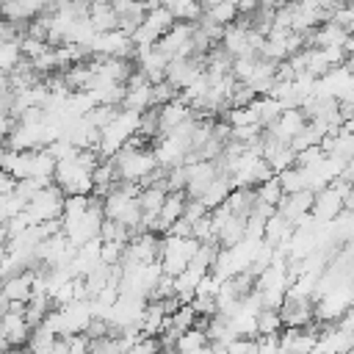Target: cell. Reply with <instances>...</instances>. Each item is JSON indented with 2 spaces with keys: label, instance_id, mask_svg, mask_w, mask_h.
<instances>
[{
  "label": "cell",
  "instance_id": "cell-1",
  "mask_svg": "<svg viewBox=\"0 0 354 354\" xmlns=\"http://www.w3.org/2000/svg\"><path fill=\"white\" fill-rule=\"evenodd\" d=\"M138 124H141V113H133V111H119V116L100 130V147L97 152L102 158H116L136 136H138Z\"/></svg>",
  "mask_w": 354,
  "mask_h": 354
},
{
  "label": "cell",
  "instance_id": "cell-2",
  "mask_svg": "<svg viewBox=\"0 0 354 354\" xmlns=\"http://www.w3.org/2000/svg\"><path fill=\"white\" fill-rule=\"evenodd\" d=\"M113 166H116V177L122 183H147L155 171H158V160H155V152L152 149H136V147H124L116 158H111Z\"/></svg>",
  "mask_w": 354,
  "mask_h": 354
},
{
  "label": "cell",
  "instance_id": "cell-3",
  "mask_svg": "<svg viewBox=\"0 0 354 354\" xmlns=\"http://www.w3.org/2000/svg\"><path fill=\"white\" fill-rule=\"evenodd\" d=\"M199 246L202 243L196 238H171V235H166L160 241V268H163V274L180 277L191 266V260L196 257Z\"/></svg>",
  "mask_w": 354,
  "mask_h": 354
},
{
  "label": "cell",
  "instance_id": "cell-4",
  "mask_svg": "<svg viewBox=\"0 0 354 354\" xmlns=\"http://www.w3.org/2000/svg\"><path fill=\"white\" fill-rule=\"evenodd\" d=\"M64 191L55 185V183H50L47 188H41L30 202H28V207H25V216H28V221H30V227H36V224H47V221H58L61 216H64Z\"/></svg>",
  "mask_w": 354,
  "mask_h": 354
},
{
  "label": "cell",
  "instance_id": "cell-5",
  "mask_svg": "<svg viewBox=\"0 0 354 354\" xmlns=\"http://www.w3.org/2000/svg\"><path fill=\"white\" fill-rule=\"evenodd\" d=\"M133 39L124 30H111V33H97L94 44H91V55L94 58H127L133 61Z\"/></svg>",
  "mask_w": 354,
  "mask_h": 354
},
{
  "label": "cell",
  "instance_id": "cell-6",
  "mask_svg": "<svg viewBox=\"0 0 354 354\" xmlns=\"http://www.w3.org/2000/svg\"><path fill=\"white\" fill-rule=\"evenodd\" d=\"M152 152H155L158 166L169 171V169L185 166V160H188V155H191V141L177 138V136H160Z\"/></svg>",
  "mask_w": 354,
  "mask_h": 354
},
{
  "label": "cell",
  "instance_id": "cell-7",
  "mask_svg": "<svg viewBox=\"0 0 354 354\" xmlns=\"http://www.w3.org/2000/svg\"><path fill=\"white\" fill-rule=\"evenodd\" d=\"M205 75V58H174L166 69V83L177 91H185L191 83H196Z\"/></svg>",
  "mask_w": 354,
  "mask_h": 354
},
{
  "label": "cell",
  "instance_id": "cell-8",
  "mask_svg": "<svg viewBox=\"0 0 354 354\" xmlns=\"http://www.w3.org/2000/svg\"><path fill=\"white\" fill-rule=\"evenodd\" d=\"M307 116H304V111L301 108H290V111H282V116L274 122V124H268L266 130V136L268 138H274V141H279V144H285V147H290V141L299 136V133H304V127H307Z\"/></svg>",
  "mask_w": 354,
  "mask_h": 354
},
{
  "label": "cell",
  "instance_id": "cell-9",
  "mask_svg": "<svg viewBox=\"0 0 354 354\" xmlns=\"http://www.w3.org/2000/svg\"><path fill=\"white\" fill-rule=\"evenodd\" d=\"M216 177H218L216 160H191V163H185V196L199 199Z\"/></svg>",
  "mask_w": 354,
  "mask_h": 354
},
{
  "label": "cell",
  "instance_id": "cell-10",
  "mask_svg": "<svg viewBox=\"0 0 354 354\" xmlns=\"http://www.w3.org/2000/svg\"><path fill=\"white\" fill-rule=\"evenodd\" d=\"M160 260V238L155 232H136L130 241H127V249H124V260L122 263H158Z\"/></svg>",
  "mask_w": 354,
  "mask_h": 354
},
{
  "label": "cell",
  "instance_id": "cell-11",
  "mask_svg": "<svg viewBox=\"0 0 354 354\" xmlns=\"http://www.w3.org/2000/svg\"><path fill=\"white\" fill-rule=\"evenodd\" d=\"M282 324L288 329H307L310 318L315 315V301L313 299H299V296H285V304L279 310Z\"/></svg>",
  "mask_w": 354,
  "mask_h": 354
},
{
  "label": "cell",
  "instance_id": "cell-12",
  "mask_svg": "<svg viewBox=\"0 0 354 354\" xmlns=\"http://www.w3.org/2000/svg\"><path fill=\"white\" fill-rule=\"evenodd\" d=\"M310 213H313V218H315L318 224L335 221V218L343 213V194H340L335 185L318 191L315 199H313V210H310Z\"/></svg>",
  "mask_w": 354,
  "mask_h": 354
},
{
  "label": "cell",
  "instance_id": "cell-13",
  "mask_svg": "<svg viewBox=\"0 0 354 354\" xmlns=\"http://www.w3.org/2000/svg\"><path fill=\"white\" fill-rule=\"evenodd\" d=\"M44 3H33V0H17V3H0V19L19 28L30 19H39L44 14Z\"/></svg>",
  "mask_w": 354,
  "mask_h": 354
},
{
  "label": "cell",
  "instance_id": "cell-14",
  "mask_svg": "<svg viewBox=\"0 0 354 354\" xmlns=\"http://www.w3.org/2000/svg\"><path fill=\"white\" fill-rule=\"evenodd\" d=\"M188 119H194V111L177 97L174 102L158 108V136H171L180 124H185Z\"/></svg>",
  "mask_w": 354,
  "mask_h": 354
},
{
  "label": "cell",
  "instance_id": "cell-15",
  "mask_svg": "<svg viewBox=\"0 0 354 354\" xmlns=\"http://www.w3.org/2000/svg\"><path fill=\"white\" fill-rule=\"evenodd\" d=\"M318 343V332L307 329H288L285 335H279V351L282 354H313Z\"/></svg>",
  "mask_w": 354,
  "mask_h": 354
},
{
  "label": "cell",
  "instance_id": "cell-16",
  "mask_svg": "<svg viewBox=\"0 0 354 354\" xmlns=\"http://www.w3.org/2000/svg\"><path fill=\"white\" fill-rule=\"evenodd\" d=\"M221 50L235 61L241 55H254L252 47H249V25H230L224 28V36H221Z\"/></svg>",
  "mask_w": 354,
  "mask_h": 354
},
{
  "label": "cell",
  "instance_id": "cell-17",
  "mask_svg": "<svg viewBox=\"0 0 354 354\" xmlns=\"http://www.w3.org/2000/svg\"><path fill=\"white\" fill-rule=\"evenodd\" d=\"M185 202H188L185 191H180V194H169V196H166V202H163V207H160V213H158L155 235H158V232H169V230L183 218V213H185Z\"/></svg>",
  "mask_w": 354,
  "mask_h": 354
},
{
  "label": "cell",
  "instance_id": "cell-18",
  "mask_svg": "<svg viewBox=\"0 0 354 354\" xmlns=\"http://www.w3.org/2000/svg\"><path fill=\"white\" fill-rule=\"evenodd\" d=\"M238 19V3L230 0H216V3H205L202 6V22L216 25V28H230Z\"/></svg>",
  "mask_w": 354,
  "mask_h": 354
},
{
  "label": "cell",
  "instance_id": "cell-19",
  "mask_svg": "<svg viewBox=\"0 0 354 354\" xmlns=\"http://www.w3.org/2000/svg\"><path fill=\"white\" fill-rule=\"evenodd\" d=\"M313 199H315V194H313V191H299V194H290V196H285V199L279 202L277 213H279L285 221L296 224L301 216H307V213L313 210Z\"/></svg>",
  "mask_w": 354,
  "mask_h": 354
},
{
  "label": "cell",
  "instance_id": "cell-20",
  "mask_svg": "<svg viewBox=\"0 0 354 354\" xmlns=\"http://www.w3.org/2000/svg\"><path fill=\"white\" fill-rule=\"evenodd\" d=\"M0 332L6 335L8 346L17 348V346L28 343V337H30V324L25 321V313H11V310H8V313L0 318Z\"/></svg>",
  "mask_w": 354,
  "mask_h": 354
},
{
  "label": "cell",
  "instance_id": "cell-21",
  "mask_svg": "<svg viewBox=\"0 0 354 354\" xmlns=\"http://www.w3.org/2000/svg\"><path fill=\"white\" fill-rule=\"evenodd\" d=\"M235 191V183H232V177H227V174H218L210 185H207V191L199 196V202L207 207V210H216V207H221L227 199H230V194Z\"/></svg>",
  "mask_w": 354,
  "mask_h": 354
},
{
  "label": "cell",
  "instance_id": "cell-22",
  "mask_svg": "<svg viewBox=\"0 0 354 354\" xmlns=\"http://www.w3.org/2000/svg\"><path fill=\"white\" fill-rule=\"evenodd\" d=\"M88 19L97 33H111L119 28V17L113 11V3H88Z\"/></svg>",
  "mask_w": 354,
  "mask_h": 354
},
{
  "label": "cell",
  "instance_id": "cell-23",
  "mask_svg": "<svg viewBox=\"0 0 354 354\" xmlns=\"http://www.w3.org/2000/svg\"><path fill=\"white\" fill-rule=\"evenodd\" d=\"M144 25L152 30V33H158V36H166L177 22H174V17L169 14V8L166 6H160V3H147V17H144Z\"/></svg>",
  "mask_w": 354,
  "mask_h": 354
},
{
  "label": "cell",
  "instance_id": "cell-24",
  "mask_svg": "<svg viewBox=\"0 0 354 354\" xmlns=\"http://www.w3.org/2000/svg\"><path fill=\"white\" fill-rule=\"evenodd\" d=\"M166 310L160 301H149L147 310H144V318H141V337H158L166 326Z\"/></svg>",
  "mask_w": 354,
  "mask_h": 354
},
{
  "label": "cell",
  "instance_id": "cell-25",
  "mask_svg": "<svg viewBox=\"0 0 354 354\" xmlns=\"http://www.w3.org/2000/svg\"><path fill=\"white\" fill-rule=\"evenodd\" d=\"M166 196H169V191H166L163 183H155V185L141 188V196H138L141 213H152V216H158L160 207H163V202H166Z\"/></svg>",
  "mask_w": 354,
  "mask_h": 354
},
{
  "label": "cell",
  "instance_id": "cell-26",
  "mask_svg": "<svg viewBox=\"0 0 354 354\" xmlns=\"http://www.w3.org/2000/svg\"><path fill=\"white\" fill-rule=\"evenodd\" d=\"M58 335H53L47 326H36L33 332H30V337H28V351L30 354H55V348H58Z\"/></svg>",
  "mask_w": 354,
  "mask_h": 354
},
{
  "label": "cell",
  "instance_id": "cell-27",
  "mask_svg": "<svg viewBox=\"0 0 354 354\" xmlns=\"http://www.w3.org/2000/svg\"><path fill=\"white\" fill-rule=\"evenodd\" d=\"M22 61H25V55H22V41L19 39L0 41V75H11Z\"/></svg>",
  "mask_w": 354,
  "mask_h": 354
},
{
  "label": "cell",
  "instance_id": "cell-28",
  "mask_svg": "<svg viewBox=\"0 0 354 354\" xmlns=\"http://www.w3.org/2000/svg\"><path fill=\"white\" fill-rule=\"evenodd\" d=\"M252 111H254V116H257V122L263 124V127H268V124H274L279 116H282V105L274 100V97H257L254 102H252Z\"/></svg>",
  "mask_w": 354,
  "mask_h": 354
},
{
  "label": "cell",
  "instance_id": "cell-29",
  "mask_svg": "<svg viewBox=\"0 0 354 354\" xmlns=\"http://www.w3.org/2000/svg\"><path fill=\"white\" fill-rule=\"evenodd\" d=\"M227 326H230L232 337H254V335H257V315L235 310V313L227 318Z\"/></svg>",
  "mask_w": 354,
  "mask_h": 354
},
{
  "label": "cell",
  "instance_id": "cell-30",
  "mask_svg": "<svg viewBox=\"0 0 354 354\" xmlns=\"http://www.w3.org/2000/svg\"><path fill=\"white\" fill-rule=\"evenodd\" d=\"M166 8L174 17V22H183V25H194L196 19H202V6L188 3V0H169Z\"/></svg>",
  "mask_w": 354,
  "mask_h": 354
},
{
  "label": "cell",
  "instance_id": "cell-31",
  "mask_svg": "<svg viewBox=\"0 0 354 354\" xmlns=\"http://www.w3.org/2000/svg\"><path fill=\"white\" fill-rule=\"evenodd\" d=\"M254 199L277 210V207H279V202L285 199V191H282V183H279V177H268L263 185H257V191H254Z\"/></svg>",
  "mask_w": 354,
  "mask_h": 354
},
{
  "label": "cell",
  "instance_id": "cell-32",
  "mask_svg": "<svg viewBox=\"0 0 354 354\" xmlns=\"http://www.w3.org/2000/svg\"><path fill=\"white\" fill-rule=\"evenodd\" d=\"M205 346H210L205 329H202V326H194V329H188V332H183V335L177 337L174 351H177V354H191V351H199V348H205Z\"/></svg>",
  "mask_w": 354,
  "mask_h": 354
},
{
  "label": "cell",
  "instance_id": "cell-33",
  "mask_svg": "<svg viewBox=\"0 0 354 354\" xmlns=\"http://www.w3.org/2000/svg\"><path fill=\"white\" fill-rule=\"evenodd\" d=\"M279 183H282V191L285 196L290 194H299V191H310V183H307V171L299 169V166H290L288 171L279 174Z\"/></svg>",
  "mask_w": 354,
  "mask_h": 354
},
{
  "label": "cell",
  "instance_id": "cell-34",
  "mask_svg": "<svg viewBox=\"0 0 354 354\" xmlns=\"http://www.w3.org/2000/svg\"><path fill=\"white\" fill-rule=\"evenodd\" d=\"M282 326H285V324H282L279 310H260V315H257V335H260V337L279 335Z\"/></svg>",
  "mask_w": 354,
  "mask_h": 354
},
{
  "label": "cell",
  "instance_id": "cell-35",
  "mask_svg": "<svg viewBox=\"0 0 354 354\" xmlns=\"http://www.w3.org/2000/svg\"><path fill=\"white\" fill-rule=\"evenodd\" d=\"M169 318H171V329H174L177 335H183V332L199 326V315H196V310H194L191 304H183V307H180L174 315H169Z\"/></svg>",
  "mask_w": 354,
  "mask_h": 354
},
{
  "label": "cell",
  "instance_id": "cell-36",
  "mask_svg": "<svg viewBox=\"0 0 354 354\" xmlns=\"http://www.w3.org/2000/svg\"><path fill=\"white\" fill-rule=\"evenodd\" d=\"M91 202H94V196H66V199H64V216H61V221H75V218H80V216L91 207Z\"/></svg>",
  "mask_w": 354,
  "mask_h": 354
},
{
  "label": "cell",
  "instance_id": "cell-37",
  "mask_svg": "<svg viewBox=\"0 0 354 354\" xmlns=\"http://www.w3.org/2000/svg\"><path fill=\"white\" fill-rule=\"evenodd\" d=\"M227 124H230V130H235V127H249V124H260V122H257L252 105H246V108H230L227 111Z\"/></svg>",
  "mask_w": 354,
  "mask_h": 354
},
{
  "label": "cell",
  "instance_id": "cell-38",
  "mask_svg": "<svg viewBox=\"0 0 354 354\" xmlns=\"http://www.w3.org/2000/svg\"><path fill=\"white\" fill-rule=\"evenodd\" d=\"M116 116H119V108H116V105H97L86 119H88V124H94L97 130H102V127H108Z\"/></svg>",
  "mask_w": 354,
  "mask_h": 354
},
{
  "label": "cell",
  "instance_id": "cell-39",
  "mask_svg": "<svg viewBox=\"0 0 354 354\" xmlns=\"http://www.w3.org/2000/svg\"><path fill=\"white\" fill-rule=\"evenodd\" d=\"M324 158H326V152H324V147L318 144V147H310V149L299 152V155H296V166H299V169H310V166L321 163Z\"/></svg>",
  "mask_w": 354,
  "mask_h": 354
},
{
  "label": "cell",
  "instance_id": "cell-40",
  "mask_svg": "<svg viewBox=\"0 0 354 354\" xmlns=\"http://www.w3.org/2000/svg\"><path fill=\"white\" fill-rule=\"evenodd\" d=\"M138 136H141V138H152V136H158V108H152V111L141 113Z\"/></svg>",
  "mask_w": 354,
  "mask_h": 354
},
{
  "label": "cell",
  "instance_id": "cell-41",
  "mask_svg": "<svg viewBox=\"0 0 354 354\" xmlns=\"http://www.w3.org/2000/svg\"><path fill=\"white\" fill-rule=\"evenodd\" d=\"M207 213H210V210H207L199 199H188V202H185V213H183V218H188L191 224H196V221H199V218H205Z\"/></svg>",
  "mask_w": 354,
  "mask_h": 354
},
{
  "label": "cell",
  "instance_id": "cell-42",
  "mask_svg": "<svg viewBox=\"0 0 354 354\" xmlns=\"http://www.w3.org/2000/svg\"><path fill=\"white\" fill-rule=\"evenodd\" d=\"M160 340L158 337H141L133 348H130V354H160Z\"/></svg>",
  "mask_w": 354,
  "mask_h": 354
},
{
  "label": "cell",
  "instance_id": "cell-43",
  "mask_svg": "<svg viewBox=\"0 0 354 354\" xmlns=\"http://www.w3.org/2000/svg\"><path fill=\"white\" fill-rule=\"evenodd\" d=\"M166 235H171V238H194V224L188 218H180Z\"/></svg>",
  "mask_w": 354,
  "mask_h": 354
},
{
  "label": "cell",
  "instance_id": "cell-44",
  "mask_svg": "<svg viewBox=\"0 0 354 354\" xmlns=\"http://www.w3.org/2000/svg\"><path fill=\"white\" fill-rule=\"evenodd\" d=\"M17 183H19V180H14V177L6 174V171H0V199L8 196V194H14V191H17Z\"/></svg>",
  "mask_w": 354,
  "mask_h": 354
},
{
  "label": "cell",
  "instance_id": "cell-45",
  "mask_svg": "<svg viewBox=\"0 0 354 354\" xmlns=\"http://www.w3.org/2000/svg\"><path fill=\"white\" fill-rule=\"evenodd\" d=\"M257 6L252 3V0H246V3H238V14H252Z\"/></svg>",
  "mask_w": 354,
  "mask_h": 354
},
{
  "label": "cell",
  "instance_id": "cell-46",
  "mask_svg": "<svg viewBox=\"0 0 354 354\" xmlns=\"http://www.w3.org/2000/svg\"><path fill=\"white\" fill-rule=\"evenodd\" d=\"M191 354H213V346H205V348H199V351H191Z\"/></svg>",
  "mask_w": 354,
  "mask_h": 354
}]
</instances>
